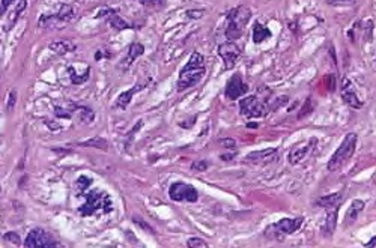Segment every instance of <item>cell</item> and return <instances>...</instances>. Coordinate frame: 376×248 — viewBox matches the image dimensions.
<instances>
[{
	"label": "cell",
	"mask_w": 376,
	"mask_h": 248,
	"mask_svg": "<svg viewBox=\"0 0 376 248\" xmlns=\"http://www.w3.org/2000/svg\"><path fill=\"white\" fill-rule=\"evenodd\" d=\"M206 72V63H205V57L194 51L190 59H188L187 65L182 68V71L179 72L178 77V92H184L187 89H190L193 86H196Z\"/></svg>",
	"instance_id": "obj_1"
},
{
	"label": "cell",
	"mask_w": 376,
	"mask_h": 248,
	"mask_svg": "<svg viewBox=\"0 0 376 248\" xmlns=\"http://www.w3.org/2000/svg\"><path fill=\"white\" fill-rule=\"evenodd\" d=\"M113 211V200L105 191L93 189L86 194L84 203L79 207V212L82 217H92V215H104Z\"/></svg>",
	"instance_id": "obj_2"
},
{
	"label": "cell",
	"mask_w": 376,
	"mask_h": 248,
	"mask_svg": "<svg viewBox=\"0 0 376 248\" xmlns=\"http://www.w3.org/2000/svg\"><path fill=\"white\" fill-rule=\"evenodd\" d=\"M251 18V11L247 6H236L228 12L226 17V38L229 41H236L242 36V32L246 29Z\"/></svg>",
	"instance_id": "obj_3"
},
{
	"label": "cell",
	"mask_w": 376,
	"mask_h": 248,
	"mask_svg": "<svg viewBox=\"0 0 376 248\" xmlns=\"http://www.w3.org/2000/svg\"><path fill=\"white\" fill-rule=\"evenodd\" d=\"M268 95H251L239 101V113L247 119L254 118H265L270 113L271 107L268 104Z\"/></svg>",
	"instance_id": "obj_4"
},
{
	"label": "cell",
	"mask_w": 376,
	"mask_h": 248,
	"mask_svg": "<svg viewBox=\"0 0 376 248\" xmlns=\"http://www.w3.org/2000/svg\"><path fill=\"white\" fill-rule=\"evenodd\" d=\"M356 140H358V137H356L355 132H349V134L343 139L342 145L335 149V152L327 164L328 171H335L338 168H342L352 158L355 147H356Z\"/></svg>",
	"instance_id": "obj_5"
},
{
	"label": "cell",
	"mask_w": 376,
	"mask_h": 248,
	"mask_svg": "<svg viewBox=\"0 0 376 248\" xmlns=\"http://www.w3.org/2000/svg\"><path fill=\"white\" fill-rule=\"evenodd\" d=\"M24 247L26 248H54V247H59V244L53 238V235L44 230V228H32L24 241Z\"/></svg>",
	"instance_id": "obj_6"
},
{
	"label": "cell",
	"mask_w": 376,
	"mask_h": 248,
	"mask_svg": "<svg viewBox=\"0 0 376 248\" xmlns=\"http://www.w3.org/2000/svg\"><path fill=\"white\" fill-rule=\"evenodd\" d=\"M168 196L173 202H188V203H196L199 200L197 189L185 182H175L168 188Z\"/></svg>",
	"instance_id": "obj_7"
},
{
	"label": "cell",
	"mask_w": 376,
	"mask_h": 248,
	"mask_svg": "<svg viewBox=\"0 0 376 248\" xmlns=\"http://www.w3.org/2000/svg\"><path fill=\"white\" fill-rule=\"evenodd\" d=\"M277 158H278V150L275 147H268V149L250 152V154L244 158V163L253 164V165H267L277 161Z\"/></svg>",
	"instance_id": "obj_8"
},
{
	"label": "cell",
	"mask_w": 376,
	"mask_h": 248,
	"mask_svg": "<svg viewBox=\"0 0 376 248\" xmlns=\"http://www.w3.org/2000/svg\"><path fill=\"white\" fill-rule=\"evenodd\" d=\"M218 54L224 62V69H232L241 56V48L233 41H228L218 45Z\"/></svg>",
	"instance_id": "obj_9"
},
{
	"label": "cell",
	"mask_w": 376,
	"mask_h": 248,
	"mask_svg": "<svg viewBox=\"0 0 376 248\" xmlns=\"http://www.w3.org/2000/svg\"><path fill=\"white\" fill-rule=\"evenodd\" d=\"M249 92V86L244 83L241 74H233L232 77L229 79L228 84H226V89H224V93L226 97H228L229 100L235 101V100H239L242 95H246Z\"/></svg>",
	"instance_id": "obj_10"
},
{
	"label": "cell",
	"mask_w": 376,
	"mask_h": 248,
	"mask_svg": "<svg viewBox=\"0 0 376 248\" xmlns=\"http://www.w3.org/2000/svg\"><path fill=\"white\" fill-rule=\"evenodd\" d=\"M97 18H104L107 20L108 26L115 30H125V29H134V24H129L124 18L115 11V9H101L100 14H97Z\"/></svg>",
	"instance_id": "obj_11"
},
{
	"label": "cell",
	"mask_w": 376,
	"mask_h": 248,
	"mask_svg": "<svg viewBox=\"0 0 376 248\" xmlns=\"http://www.w3.org/2000/svg\"><path fill=\"white\" fill-rule=\"evenodd\" d=\"M340 93H342V100L346 105H349L351 108H361L363 103L360 101V98L356 97V92L352 86V82L346 77L342 79L340 82Z\"/></svg>",
	"instance_id": "obj_12"
},
{
	"label": "cell",
	"mask_w": 376,
	"mask_h": 248,
	"mask_svg": "<svg viewBox=\"0 0 376 248\" xmlns=\"http://www.w3.org/2000/svg\"><path fill=\"white\" fill-rule=\"evenodd\" d=\"M316 142H317L316 139H310L309 143L295 145V146L291 149V152H289V157H288L289 163H291L292 165H296V164H299L301 161H304V160L309 157L310 152H312L313 146H314L313 143H316Z\"/></svg>",
	"instance_id": "obj_13"
},
{
	"label": "cell",
	"mask_w": 376,
	"mask_h": 248,
	"mask_svg": "<svg viewBox=\"0 0 376 248\" xmlns=\"http://www.w3.org/2000/svg\"><path fill=\"white\" fill-rule=\"evenodd\" d=\"M303 224H304V217H295V218H281L278 223H275V227L283 235H292L298 232Z\"/></svg>",
	"instance_id": "obj_14"
},
{
	"label": "cell",
	"mask_w": 376,
	"mask_h": 248,
	"mask_svg": "<svg viewBox=\"0 0 376 248\" xmlns=\"http://www.w3.org/2000/svg\"><path fill=\"white\" fill-rule=\"evenodd\" d=\"M363 209H364V202H363V200H354V202H352V205H351V206H349V209H348L346 215H345L343 227H345V228L351 227V226L356 221V218H358V215L363 212Z\"/></svg>",
	"instance_id": "obj_15"
},
{
	"label": "cell",
	"mask_w": 376,
	"mask_h": 248,
	"mask_svg": "<svg viewBox=\"0 0 376 248\" xmlns=\"http://www.w3.org/2000/svg\"><path fill=\"white\" fill-rule=\"evenodd\" d=\"M345 200V194L342 191H337L333 193L330 196H324L321 199L316 200V206L319 207H324V209H333V207H338L340 203Z\"/></svg>",
	"instance_id": "obj_16"
},
{
	"label": "cell",
	"mask_w": 376,
	"mask_h": 248,
	"mask_svg": "<svg viewBox=\"0 0 376 248\" xmlns=\"http://www.w3.org/2000/svg\"><path fill=\"white\" fill-rule=\"evenodd\" d=\"M146 87V84H143V83H140V84H137V86H133L131 89H128V90H125V92H122L119 97L116 98V103H115V105H116V108H121V110H125L126 107H128V104L131 103V100H133V97L134 95L139 92V90H142V89H145Z\"/></svg>",
	"instance_id": "obj_17"
},
{
	"label": "cell",
	"mask_w": 376,
	"mask_h": 248,
	"mask_svg": "<svg viewBox=\"0 0 376 248\" xmlns=\"http://www.w3.org/2000/svg\"><path fill=\"white\" fill-rule=\"evenodd\" d=\"M337 214H338V207H333V209H327V217H325V223L322 226L324 228V235L325 236H331L335 230L337 226Z\"/></svg>",
	"instance_id": "obj_18"
},
{
	"label": "cell",
	"mask_w": 376,
	"mask_h": 248,
	"mask_svg": "<svg viewBox=\"0 0 376 248\" xmlns=\"http://www.w3.org/2000/svg\"><path fill=\"white\" fill-rule=\"evenodd\" d=\"M48 48L54 53H58L61 56H65L71 51L75 50V44L69 40H61V41H54L48 45Z\"/></svg>",
	"instance_id": "obj_19"
},
{
	"label": "cell",
	"mask_w": 376,
	"mask_h": 248,
	"mask_svg": "<svg viewBox=\"0 0 376 248\" xmlns=\"http://www.w3.org/2000/svg\"><path fill=\"white\" fill-rule=\"evenodd\" d=\"M271 35L272 33L268 27H265L259 21L254 23V27H253V42L254 44H262L265 40H270Z\"/></svg>",
	"instance_id": "obj_20"
},
{
	"label": "cell",
	"mask_w": 376,
	"mask_h": 248,
	"mask_svg": "<svg viewBox=\"0 0 376 248\" xmlns=\"http://www.w3.org/2000/svg\"><path fill=\"white\" fill-rule=\"evenodd\" d=\"M56 18L59 20L61 24H66V23H71L74 18H75V11L71 5H62L59 12L56 14Z\"/></svg>",
	"instance_id": "obj_21"
},
{
	"label": "cell",
	"mask_w": 376,
	"mask_h": 248,
	"mask_svg": "<svg viewBox=\"0 0 376 248\" xmlns=\"http://www.w3.org/2000/svg\"><path fill=\"white\" fill-rule=\"evenodd\" d=\"M145 53V47L140 42H133L128 47V54H126V65H131L137 57H140Z\"/></svg>",
	"instance_id": "obj_22"
},
{
	"label": "cell",
	"mask_w": 376,
	"mask_h": 248,
	"mask_svg": "<svg viewBox=\"0 0 376 248\" xmlns=\"http://www.w3.org/2000/svg\"><path fill=\"white\" fill-rule=\"evenodd\" d=\"M27 8V0H18V3H17V6H15V9L12 11V14H11V17H9V21H8V29H11L17 21H18V18L21 17V14L24 12V9Z\"/></svg>",
	"instance_id": "obj_23"
},
{
	"label": "cell",
	"mask_w": 376,
	"mask_h": 248,
	"mask_svg": "<svg viewBox=\"0 0 376 248\" xmlns=\"http://www.w3.org/2000/svg\"><path fill=\"white\" fill-rule=\"evenodd\" d=\"M90 68L87 66V69L83 72V75H79V72L74 69V66H68V74H69V79L72 84H83L84 82H87L89 75H90Z\"/></svg>",
	"instance_id": "obj_24"
},
{
	"label": "cell",
	"mask_w": 376,
	"mask_h": 248,
	"mask_svg": "<svg viewBox=\"0 0 376 248\" xmlns=\"http://www.w3.org/2000/svg\"><path fill=\"white\" fill-rule=\"evenodd\" d=\"M77 145L79 146H84V147H97V149H103V150H107V147H108L107 140L101 139V137H93V139H89L86 142H80Z\"/></svg>",
	"instance_id": "obj_25"
},
{
	"label": "cell",
	"mask_w": 376,
	"mask_h": 248,
	"mask_svg": "<svg viewBox=\"0 0 376 248\" xmlns=\"http://www.w3.org/2000/svg\"><path fill=\"white\" fill-rule=\"evenodd\" d=\"M75 108H77V111L80 113V121L84 124H90L93 121V118H95L93 111L87 107H75Z\"/></svg>",
	"instance_id": "obj_26"
},
{
	"label": "cell",
	"mask_w": 376,
	"mask_h": 248,
	"mask_svg": "<svg viewBox=\"0 0 376 248\" xmlns=\"http://www.w3.org/2000/svg\"><path fill=\"white\" fill-rule=\"evenodd\" d=\"M265 235H267L270 239H274V241H281V239H283V236H285V235L281 233L278 228L275 227V224H271V226L267 227Z\"/></svg>",
	"instance_id": "obj_27"
},
{
	"label": "cell",
	"mask_w": 376,
	"mask_h": 248,
	"mask_svg": "<svg viewBox=\"0 0 376 248\" xmlns=\"http://www.w3.org/2000/svg\"><path fill=\"white\" fill-rule=\"evenodd\" d=\"M90 185H92V178L84 176V175H82L77 181H75V186H77L80 193H84Z\"/></svg>",
	"instance_id": "obj_28"
},
{
	"label": "cell",
	"mask_w": 376,
	"mask_h": 248,
	"mask_svg": "<svg viewBox=\"0 0 376 248\" xmlns=\"http://www.w3.org/2000/svg\"><path fill=\"white\" fill-rule=\"evenodd\" d=\"M188 248H208V242L203 241L202 238H190L187 241Z\"/></svg>",
	"instance_id": "obj_29"
},
{
	"label": "cell",
	"mask_w": 376,
	"mask_h": 248,
	"mask_svg": "<svg viewBox=\"0 0 376 248\" xmlns=\"http://www.w3.org/2000/svg\"><path fill=\"white\" fill-rule=\"evenodd\" d=\"M54 114L58 118H63V119H71L72 118V110L71 108H62V107H54Z\"/></svg>",
	"instance_id": "obj_30"
},
{
	"label": "cell",
	"mask_w": 376,
	"mask_h": 248,
	"mask_svg": "<svg viewBox=\"0 0 376 248\" xmlns=\"http://www.w3.org/2000/svg\"><path fill=\"white\" fill-rule=\"evenodd\" d=\"M139 3L146 8H161L166 3V0H139Z\"/></svg>",
	"instance_id": "obj_31"
},
{
	"label": "cell",
	"mask_w": 376,
	"mask_h": 248,
	"mask_svg": "<svg viewBox=\"0 0 376 248\" xmlns=\"http://www.w3.org/2000/svg\"><path fill=\"white\" fill-rule=\"evenodd\" d=\"M3 241L9 242V244H14V245H20V235L15 233V232H8L3 235Z\"/></svg>",
	"instance_id": "obj_32"
},
{
	"label": "cell",
	"mask_w": 376,
	"mask_h": 248,
	"mask_svg": "<svg viewBox=\"0 0 376 248\" xmlns=\"http://www.w3.org/2000/svg\"><path fill=\"white\" fill-rule=\"evenodd\" d=\"M205 14L203 9H188L185 11V17L187 18H191V20H199V18H202Z\"/></svg>",
	"instance_id": "obj_33"
},
{
	"label": "cell",
	"mask_w": 376,
	"mask_h": 248,
	"mask_svg": "<svg viewBox=\"0 0 376 248\" xmlns=\"http://www.w3.org/2000/svg\"><path fill=\"white\" fill-rule=\"evenodd\" d=\"M15 103H17V90H11L9 95H8V103H6V108L8 111H12L14 107H15Z\"/></svg>",
	"instance_id": "obj_34"
},
{
	"label": "cell",
	"mask_w": 376,
	"mask_h": 248,
	"mask_svg": "<svg viewBox=\"0 0 376 248\" xmlns=\"http://www.w3.org/2000/svg\"><path fill=\"white\" fill-rule=\"evenodd\" d=\"M312 110H313V103H312V98H307L306 104L303 105V110H301V111H299V114H298V118L301 119L303 116H307L309 113H312Z\"/></svg>",
	"instance_id": "obj_35"
},
{
	"label": "cell",
	"mask_w": 376,
	"mask_h": 248,
	"mask_svg": "<svg viewBox=\"0 0 376 248\" xmlns=\"http://www.w3.org/2000/svg\"><path fill=\"white\" fill-rule=\"evenodd\" d=\"M208 167H209V163H208V161H196V163H193V165H191L193 170H199V171H205Z\"/></svg>",
	"instance_id": "obj_36"
},
{
	"label": "cell",
	"mask_w": 376,
	"mask_h": 248,
	"mask_svg": "<svg viewBox=\"0 0 376 248\" xmlns=\"http://www.w3.org/2000/svg\"><path fill=\"white\" fill-rule=\"evenodd\" d=\"M218 143H220L221 146H224V147H229V149H232V147L236 146V140H235V139H221Z\"/></svg>",
	"instance_id": "obj_37"
},
{
	"label": "cell",
	"mask_w": 376,
	"mask_h": 248,
	"mask_svg": "<svg viewBox=\"0 0 376 248\" xmlns=\"http://www.w3.org/2000/svg\"><path fill=\"white\" fill-rule=\"evenodd\" d=\"M14 2H15V0H2V5H0V15H3Z\"/></svg>",
	"instance_id": "obj_38"
},
{
	"label": "cell",
	"mask_w": 376,
	"mask_h": 248,
	"mask_svg": "<svg viewBox=\"0 0 376 248\" xmlns=\"http://www.w3.org/2000/svg\"><path fill=\"white\" fill-rule=\"evenodd\" d=\"M331 5H354L355 0H328Z\"/></svg>",
	"instance_id": "obj_39"
},
{
	"label": "cell",
	"mask_w": 376,
	"mask_h": 248,
	"mask_svg": "<svg viewBox=\"0 0 376 248\" xmlns=\"http://www.w3.org/2000/svg\"><path fill=\"white\" fill-rule=\"evenodd\" d=\"M133 221H134V223H137V224H140V226L143 227V230H149V232H152V228H150V226H149V224H145L142 220H139V218H136V217H134V218H133Z\"/></svg>",
	"instance_id": "obj_40"
},
{
	"label": "cell",
	"mask_w": 376,
	"mask_h": 248,
	"mask_svg": "<svg viewBox=\"0 0 376 248\" xmlns=\"http://www.w3.org/2000/svg\"><path fill=\"white\" fill-rule=\"evenodd\" d=\"M45 125H47L50 129H53V131H56V129L61 128V125H58V124H50V122H47V121H45Z\"/></svg>",
	"instance_id": "obj_41"
},
{
	"label": "cell",
	"mask_w": 376,
	"mask_h": 248,
	"mask_svg": "<svg viewBox=\"0 0 376 248\" xmlns=\"http://www.w3.org/2000/svg\"><path fill=\"white\" fill-rule=\"evenodd\" d=\"M233 158H235V154H232V155H229V154L221 155V160H224V161H230V160H233Z\"/></svg>",
	"instance_id": "obj_42"
},
{
	"label": "cell",
	"mask_w": 376,
	"mask_h": 248,
	"mask_svg": "<svg viewBox=\"0 0 376 248\" xmlns=\"http://www.w3.org/2000/svg\"><path fill=\"white\" fill-rule=\"evenodd\" d=\"M375 245H376V236H375V238H372V239H370V242H367L364 247H375Z\"/></svg>",
	"instance_id": "obj_43"
},
{
	"label": "cell",
	"mask_w": 376,
	"mask_h": 248,
	"mask_svg": "<svg viewBox=\"0 0 376 248\" xmlns=\"http://www.w3.org/2000/svg\"><path fill=\"white\" fill-rule=\"evenodd\" d=\"M249 128H257V124H249Z\"/></svg>",
	"instance_id": "obj_44"
}]
</instances>
